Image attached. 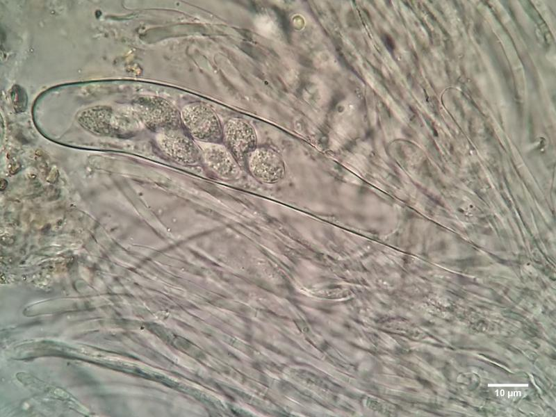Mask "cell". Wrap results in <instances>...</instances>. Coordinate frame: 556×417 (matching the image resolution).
<instances>
[{
  "instance_id": "5b68a950",
  "label": "cell",
  "mask_w": 556,
  "mask_h": 417,
  "mask_svg": "<svg viewBox=\"0 0 556 417\" xmlns=\"http://www.w3.org/2000/svg\"><path fill=\"white\" fill-rule=\"evenodd\" d=\"M198 144L202 150V160L214 174L222 179H233L240 175V165L224 145Z\"/></svg>"
},
{
  "instance_id": "3957f363",
  "label": "cell",
  "mask_w": 556,
  "mask_h": 417,
  "mask_svg": "<svg viewBox=\"0 0 556 417\" xmlns=\"http://www.w3.org/2000/svg\"><path fill=\"white\" fill-rule=\"evenodd\" d=\"M246 166L252 177L265 183L279 182L286 173L282 158L270 147H256L248 158Z\"/></svg>"
},
{
  "instance_id": "7a4b0ae2",
  "label": "cell",
  "mask_w": 556,
  "mask_h": 417,
  "mask_svg": "<svg viewBox=\"0 0 556 417\" xmlns=\"http://www.w3.org/2000/svg\"><path fill=\"white\" fill-rule=\"evenodd\" d=\"M222 142L240 166L246 165L248 158L257 147L254 127L240 118L231 119L224 124Z\"/></svg>"
},
{
  "instance_id": "6da1fadb",
  "label": "cell",
  "mask_w": 556,
  "mask_h": 417,
  "mask_svg": "<svg viewBox=\"0 0 556 417\" xmlns=\"http://www.w3.org/2000/svg\"><path fill=\"white\" fill-rule=\"evenodd\" d=\"M181 121L190 136L198 142L220 143L222 128L215 113L206 104L192 103L181 113Z\"/></svg>"
},
{
  "instance_id": "277c9868",
  "label": "cell",
  "mask_w": 556,
  "mask_h": 417,
  "mask_svg": "<svg viewBox=\"0 0 556 417\" xmlns=\"http://www.w3.org/2000/svg\"><path fill=\"white\" fill-rule=\"evenodd\" d=\"M159 142L164 152L179 163L195 165L202 159L199 144L180 129L163 132Z\"/></svg>"
}]
</instances>
